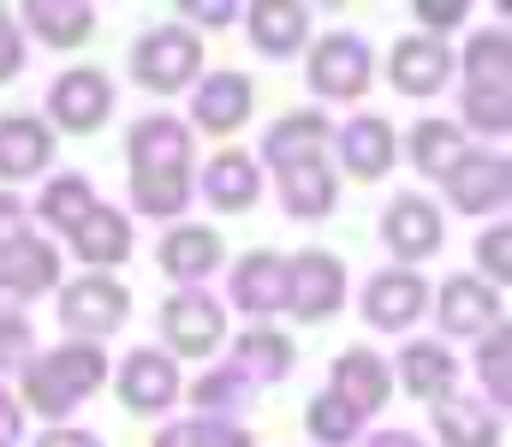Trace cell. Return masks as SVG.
<instances>
[{"instance_id": "cell-1", "label": "cell", "mask_w": 512, "mask_h": 447, "mask_svg": "<svg viewBox=\"0 0 512 447\" xmlns=\"http://www.w3.org/2000/svg\"><path fill=\"white\" fill-rule=\"evenodd\" d=\"M131 203L155 221L185 215L191 203V132L173 114H149L131 132Z\"/></svg>"}, {"instance_id": "cell-2", "label": "cell", "mask_w": 512, "mask_h": 447, "mask_svg": "<svg viewBox=\"0 0 512 447\" xmlns=\"http://www.w3.org/2000/svg\"><path fill=\"white\" fill-rule=\"evenodd\" d=\"M108 376V358L102 346L90 340H72V346H54L42 358L24 364V406H36L42 418H66L84 394H96Z\"/></svg>"}, {"instance_id": "cell-3", "label": "cell", "mask_w": 512, "mask_h": 447, "mask_svg": "<svg viewBox=\"0 0 512 447\" xmlns=\"http://www.w3.org/2000/svg\"><path fill=\"white\" fill-rule=\"evenodd\" d=\"M131 72L143 90L155 96H179L197 72H203V42L185 30V24H155L149 36H137L131 48Z\"/></svg>"}, {"instance_id": "cell-4", "label": "cell", "mask_w": 512, "mask_h": 447, "mask_svg": "<svg viewBox=\"0 0 512 447\" xmlns=\"http://www.w3.org/2000/svg\"><path fill=\"white\" fill-rule=\"evenodd\" d=\"M340 298H346V269L328 251L286 257V298H280V310H292L298 322H322V316L340 310Z\"/></svg>"}, {"instance_id": "cell-5", "label": "cell", "mask_w": 512, "mask_h": 447, "mask_svg": "<svg viewBox=\"0 0 512 447\" xmlns=\"http://www.w3.org/2000/svg\"><path fill=\"white\" fill-rule=\"evenodd\" d=\"M161 328H167V340H173L179 358H209L227 340V310L203 293V287H179V293L161 304Z\"/></svg>"}, {"instance_id": "cell-6", "label": "cell", "mask_w": 512, "mask_h": 447, "mask_svg": "<svg viewBox=\"0 0 512 447\" xmlns=\"http://www.w3.org/2000/svg\"><path fill=\"white\" fill-rule=\"evenodd\" d=\"M310 90L334 96V102H358L370 90V48H364V36H346V30L322 36L310 48Z\"/></svg>"}, {"instance_id": "cell-7", "label": "cell", "mask_w": 512, "mask_h": 447, "mask_svg": "<svg viewBox=\"0 0 512 447\" xmlns=\"http://www.w3.org/2000/svg\"><path fill=\"white\" fill-rule=\"evenodd\" d=\"M131 310V293L120 281H108V275H84V281H72L66 293H60V322L72 328V334H84L90 346L102 340V334H114L120 322H126Z\"/></svg>"}, {"instance_id": "cell-8", "label": "cell", "mask_w": 512, "mask_h": 447, "mask_svg": "<svg viewBox=\"0 0 512 447\" xmlns=\"http://www.w3.org/2000/svg\"><path fill=\"white\" fill-rule=\"evenodd\" d=\"M114 108V84L96 72V66H72L48 84V114L66 126V132H96Z\"/></svg>"}, {"instance_id": "cell-9", "label": "cell", "mask_w": 512, "mask_h": 447, "mask_svg": "<svg viewBox=\"0 0 512 447\" xmlns=\"http://www.w3.org/2000/svg\"><path fill=\"white\" fill-rule=\"evenodd\" d=\"M441 233H447V227H441V209H435L429 197H417V191L393 197L382 209V239L399 263H423L429 251H441Z\"/></svg>"}, {"instance_id": "cell-10", "label": "cell", "mask_w": 512, "mask_h": 447, "mask_svg": "<svg viewBox=\"0 0 512 447\" xmlns=\"http://www.w3.org/2000/svg\"><path fill=\"white\" fill-rule=\"evenodd\" d=\"M512 191V173H507V155H489V149H465L447 173V197L471 215H489L501 209Z\"/></svg>"}, {"instance_id": "cell-11", "label": "cell", "mask_w": 512, "mask_h": 447, "mask_svg": "<svg viewBox=\"0 0 512 447\" xmlns=\"http://www.w3.org/2000/svg\"><path fill=\"white\" fill-rule=\"evenodd\" d=\"M120 400H126V412H143V418L167 412L179 400V364L155 346H137L126 358V370H120Z\"/></svg>"}, {"instance_id": "cell-12", "label": "cell", "mask_w": 512, "mask_h": 447, "mask_svg": "<svg viewBox=\"0 0 512 447\" xmlns=\"http://www.w3.org/2000/svg\"><path fill=\"white\" fill-rule=\"evenodd\" d=\"M429 310V287H423V275L417 269H387L376 275L370 287H364V322L370 328H411L417 316Z\"/></svg>"}, {"instance_id": "cell-13", "label": "cell", "mask_w": 512, "mask_h": 447, "mask_svg": "<svg viewBox=\"0 0 512 447\" xmlns=\"http://www.w3.org/2000/svg\"><path fill=\"white\" fill-rule=\"evenodd\" d=\"M387 78H393V90H405V96H435V90L453 78V54H447V42H435V36H405V42H393V54H387Z\"/></svg>"}, {"instance_id": "cell-14", "label": "cell", "mask_w": 512, "mask_h": 447, "mask_svg": "<svg viewBox=\"0 0 512 447\" xmlns=\"http://www.w3.org/2000/svg\"><path fill=\"white\" fill-rule=\"evenodd\" d=\"M435 322H441V334H471V340H483L489 328H501V293H489V281H477V275H459V281L441 287Z\"/></svg>"}, {"instance_id": "cell-15", "label": "cell", "mask_w": 512, "mask_h": 447, "mask_svg": "<svg viewBox=\"0 0 512 447\" xmlns=\"http://www.w3.org/2000/svg\"><path fill=\"white\" fill-rule=\"evenodd\" d=\"M251 102H256V90H251V78L245 72H209L203 84H197V96H191V120L203 126V132H233V126H245L251 120Z\"/></svg>"}, {"instance_id": "cell-16", "label": "cell", "mask_w": 512, "mask_h": 447, "mask_svg": "<svg viewBox=\"0 0 512 447\" xmlns=\"http://www.w3.org/2000/svg\"><path fill=\"white\" fill-rule=\"evenodd\" d=\"M54 281H60V251L48 239L24 233V239H12L0 251V293L6 298H36V293H48Z\"/></svg>"}, {"instance_id": "cell-17", "label": "cell", "mask_w": 512, "mask_h": 447, "mask_svg": "<svg viewBox=\"0 0 512 447\" xmlns=\"http://www.w3.org/2000/svg\"><path fill=\"white\" fill-rule=\"evenodd\" d=\"M387 388H393V376H387V364L370 352V346H346L340 358H334V400H346L358 418H370V412H382Z\"/></svg>"}, {"instance_id": "cell-18", "label": "cell", "mask_w": 512, "mask_h": 447, "mask_svg": "<svg viewBox=\"0 0 512 447\" xmlns=\"http://www.w3.org/2000/svg\"><path fill=\"white\" fill-rule=\"evenodd\" d=\"M48 149H54V132L36 120V114H6L0 120V179H36L48 167Z\"/></svg>"}, {"instance_id": "cell-19", "label": "cell", "mask_w": 512, "mask_h": 447, "mask_svg": "<svg viewBox=\"0 0 512 447\" xmlns=\"http://www.w3.org/2000/svg\"><path fill=\"white\" fill-rule=\"evenodd\" d=\"M209 269H221V233L215 227H173L161 239V275H173L179 287H203Z\"/></svg>"}, {"instance_id": "cell-20", "label": "cell", "mask_w": 512, "mask_h": 447, "mask_svg": "<svg viewBox=\"0 0 512 447\" xmlns=\"http://www.w3.org/2000/svg\"><path fill=\"white\" fill-rule=\"evenodd\" d=\"M203 197H209L215 209H227V215L251 209L256 197H262V173H256V161L245 155V149H221V155L203 167Z\"/></svg>"}, {"instance_id": "cell-21", "label": "cell", "mask_w": 512, "mask_h": 447, "mask_svg": "<svg viewBox=\"0 0 512 447\" xmlns=\"http://www.w3.org/2000/svg\"><path fill=\"white\" fill-rule=\"evenodd\" d=\"M429 424H435V436H441L447 447H501L495 412L477 406V400H459V394L435 400V406H429Z\"/></svg>"}, {"instance_id": "cell-22", "label": "cell", "mask_w": 512, "mask_h": 447, "mask_svg": "<svg viewBox=\"0 0 512 447\" xmlns=\"http://www.w3.org/2000/svg\"><path fill=\"white\" fill-rule=\"evenodd\" d=\"M340 161L352 167V179H382L387 167H393V126H387L382 114L346 120V132H340Z\"/></svg>"}, {"instance_id": "cell-23", "label": "cell", "mask_w": 512, "mask_h": 447, "mask_svg": "<svg viewBox=\"0 0 512 447\" xmlns=\"http://www.w3.org/2000/svg\"><path fill=\"white\" fill-rule=\"evenodd\" d=\"M399 376H405V388L417 394V400H447L453 394V382H459V364H453V352L441 346V340H411L405 352H399Z\"/></svg>"}, {"instance_id": "cell-24", "label": "cell", "mask_w": 512, "mask_h": 447, "mask_svg": "<svg viewBox=\"0 0 512 447\" xmlns=\"http://www.w3.org/2000/svg\"><path fill=\"white\" fill-rule=\"evenodd\" d=\"M72 245H78V257L102 275V269H114V263H126L131 257V221L120 215V209H90L84 215V227L72 233Z\"/></svg>"}, {"instance_id": "cell-25", "label": "cell", "mask_w": 512, "mask_h": 447, "mask_svg": "<svg viewBox=\"0 0 512 447\" xmlns=\"http://www.w3.org/2000/svg\"><path fill=\"white\" fill-rule=\"evenodd\" d=\"M245 30L262 54H292L304 36H310V12L292 6V0H256L245 12Z\"/></svg>"}, {"instance_id": "cell-26", "label": "cell", "mask_w": 512, "mask_h": 447, "mask_svg": "<svg viewBox=\"0 0 512 447\" xmlns=\"http://www.w3.org/2000/svg\"><path fill=\"white\" fill-rule=\"evenodd\" d=\"M233 298H239L251 316L280 310V298H286V257H280V251H251V257L233 269Z\"/></svg>"}, {"instance_id": "cell-27", "label": "cell", "mask_w": 512, "mask_h": 447, "mask_svg": "<svg viewBox=\"0 0 512 447\" xmlns=\"http://www.w3.org/2000/svg\"><path fill=\"white\" fill-rule=\"evenodd\" d=\"M322 144H328V120H322L316 108H298V114H286V120L268 132L262 155H268L274 167H298V161H322Z\"/></svg>"}, {"instance_id": "cell-28", "label": "cell", "mask_w": 512, "mask_h": 447, "mask_svg": "<svg viewBox=\"0 0 512 447\" xmlns=\"http://www.w3.org/2000/svg\"><path fill=\"white\" fill-rule=\"evenodd\" d=\"M280 203L286 215L298 221H322L334 209V173L322 161H298V167H280Z\"/></svg>"}, {"instance_id": "cell-29", "label": "cell", "mask_w": 512, "mask_h": 447, "mask_svg": "<svg viewBox=\"0 0 512 447\" xmlns=\"http://www.w3.org/2000/svg\"><path fill=\"white\" fill-rule=\"evenodd\" d=\"M24 24H30L42 42H54V48H78V42L96 30V6H78V0H66V6L30 0V6H24Z\"/></svg>"}, {"instance_id": "cell-30", "label": "cell", "mask_w": 512, "mask_h": 447, "mask_svg": "<svg viewBox=\"0 0 512 447\" xmlns=\"http://www.w3.org/2000/svg\"><path fill=\"white\" fill-rule=\"evenodd\" d=\"M90 209H96V191H90L84 173H60V179H48V185H42V203H36V215H42L48 227H60L66 239L84 227Z\"/></svg>"}, {"instance_id": "cell-31", "label": "cell", "mask_w": 512, "mask_h": 447, "mask_svg": "<svg viewBox=\"0 0 512 447\" xmlns=\"http://www.w3.org/2000/svg\"><path fill=\"white\" fill-rule=\"evenodd\" d=\"M459 155H465V132H459L453 120H423V126L411 132V167H417L423 179H447Z\"/></svg>"}, {"instance_id": "cell-32", "label": "cell", "mask_w": 512, "mask_h": 447, "mask_svg": "<svg viewBox=\"0 0 512 447\" xmlns=\"http://www.w3.org/2000/svg\"><path fill=\"white\" fill-rule=\"evenodd\" d=\"M512 72V36L507 30H477L465 48V90H507Z\"/></svg>"}, {"instance_id": "cell-33", "label": "cell", "mask_w": 512, "mask_h": 447, "mask_svg": "<svg viewBox=\"0 0 512 447\" xmlns=\"http://www.w3.org/2000/svg\"><path fill=\"white\" fill-rule=\"evenodd\" d=\"M292 370V346L280 340V334H239V346H233V376L239 382H280Z\"/></svg>"}, {"instance_id": "cell-34", "label": "cell", "mask_w": 512, "mask_h": 447, "mask_svg": "<svg viewBox=\"0 0 512 447\" xmlns=\"http://www.w3.org/2000/svg\"><path fill=\"white\" fill-rule=\"evenodd\" d=\"M304 424H310V436H316L322 447H346L352 436H358V424H364V418H358L346 400L316 394V400H310V412H304Z\"/></svg>"}, {"instance_id": "cell-35", "label": "cell", "mask_w": 512, "mask_h": 447, "mask_svg": "<svg viewBox=\"0 0 512 447\" xmlns=\"http://www.w3.org/2000/svg\"><path fill=\"white\" fill-rule=\"evenodd\" d=\"M155 447H251V436L233 430V424H221V418H191V424L161 430Z\"/></svg>"}, {"instance_id": "cell-36", "label": "cell", "mask_w": 512, "mask_h": 447, "mask_svg": "<svg viewBox=\"0 0 512 447\" xmlns=\"http://www.w3.org/2000/svg\"><path fill=\"white\" fill-rule=\"evenodd\" d=\"M507 352H512V340H507V322H501V328H489V334H483V346H477V376L489 382L495 406H507V400H512V382H507Z\"/></svg>"}, {"instance_id": "cell-37", "label": "cell", "mask_w": 512, "mask_h": 447, "mask_svg": "<svg viewBox=\"0 0 512 447\" xmlns=\"http://www.w3.org/2000/svg\"><path fill=\"white\" fill-rule=\"evenodd\" d=\"M465 126L501 138L512 126V108H507V90H465Z\"/></svg>"}, {"instance_id": "cell-38", "label": "cell", "mask_w": 512, "mask_h": 447, "mask_svg": "<svg viewBox=\"0 0 512 447\" xmlns=\"http://www.w3.org/2000/svg\"><path fill=\"white\" fill-rule=\"evenodd\" d=\"M30 364V322L12 310L0 316V370H24Z\"/></svg>"}, {"instance_id": "cell-39", "label": "cell", "mask_w": 512, "mask_h": 447, "mask_svg": "<svg viewBox=\"0 0 512 447\" xmlns=\"http://www.w3.org/2000/svg\"><path fill=\"white\" fill-rule=\"evenodd\" d=\"M239 394H245V382H239L233 370H215V376H203V382L191 388V400H197V406H209V412H227Z\"/></svg>"}, {"instance_id": "cell-40", "label": "cell", "mask_w": 512, "mask_h": 447, "mask_svg": "<svg viewBox=\"0 0 512 447\" xmlns=\"http://www.w3.org/2000/svg\"><path fill=\"white\" fill-rule=\"evenodd\" d=\"M477 263H483V275L507 281V275H512V233H507V227H495V233H483V239H477Z\"/></svg>"}, {"instance_id": "cell-41", "label": "cell", "mask_w": 512, "mask_h": 447, "mask_svg": "<svg viewBox=\"0 0 512 447\" xmlns=\"http://www.w3.org/2000/svg\"><path fill=\"white\" fill-rule=\"evenodd\" d=\"M18 66H24V42H18L12 12L0 6V84H6V78H18Z\"/></svg>"}, {"instance_id": "cell-42", "label": "cell", "mask_w": 512, "mask_h": 447, "mask_svg": "<svg viewBox=\"0 0 512 447\" xmlns=\"http://www.w3.org/2000/svg\"><path fill=\"white\" fill-rule=\"evenodd\" d=\"M417 18H423V24L435 30V42H441V36L465 18V0H447V6H441V0H417Z\"/></svg>"}, {"instance_id": "cell-43", "label": "cell", "mask_w": 512, "mask_h": 447, "mask_svg": "<svg viewBox=\"0 0 512 447\" xmlns=\"http://www.w3.org/2000/svg\"><path fill=\"white\" fill-rule=\"evenodd\" d=\"M12 239H24V203H18L12 191H0V251H6Z\"/></svg>"}, {"instance_id": "cell-44", "label": "cell", "mask_w": 512, "mask_h": 447, "mask_svg": "<svg viewBox=\"0 0 512 447\" xmlns=\"http://www.w3.org/2000/svg\"><path fill=\"white\" fill-rule=\"evenodd\" d=\"M185 12H191V18H203L209 30H215V24H233V18H239V6H221V0H209V6H203V0H191Z\"/></svg>"}, {"instance_id": "cell-45", "label": "cell", "mask_w": 512, "mask_h": 447, "mask_svg": "<svg viewBox=\"0 0 512 447\" xmlns=\"http://www.w3.org/2000/svg\"><path fill=\"white\" fill-rule=\"evenodd\" d=\"M36 447H102V442H96V436H84V430H48Z\"/></svg>"}, {"instance_id": "cell-46", "label": "cell", "mask_w": 512, "mask_h": 447, "mask_svg": "<svg viewBox=\"0 0 512 447\" xmlns=\"http://www.w3.org/2000/svg\"><path fill=\"white\" fill-rule=\"evenodd\" d=\"M12 442H18V406L0 394V447H12Z\"/></svg>"}, {"instance_id": "cell-47", "label": "cell", "mask_w": 512, "mask_h": 447, "mask_svg": "<svg viewBox=\"0 0 512 447\" xmlns=\"http://www.w3.org/2000/svg\"><path fill=\"white\" fill-rule=\"evenodd\" d=\"M370 447H423L411 430H382V436H370Z\"/></svg>"}]
</instances>
